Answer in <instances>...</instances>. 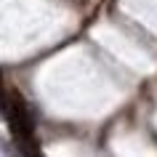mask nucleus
<instances>
[{
    "label": "nucleus",
    "mask_w": 157,
    "mask_h": 157,
    "mask_svg": "<svg viewBox=\"0 0 157 157\" xmlns=\"http://www.w3.org/2000/svg\"><path fill=\"white\" fill-rule=\"evenodd\" d=\"M0 107L6 112V117L11 120V128L21 141H29L32 139V131H35V123H32V112L27 109V104L19 96H8V99L0 101Z\"/></svg>",
    "instance_id": "1"
}]
</instances>
